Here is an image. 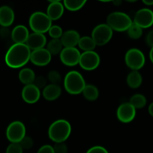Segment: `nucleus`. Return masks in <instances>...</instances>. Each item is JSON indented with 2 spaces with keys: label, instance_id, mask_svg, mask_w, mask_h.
Returning <instances> with one entry per match:
<instances>
[{
  "label": "nucleus",
  "instance_id": "32",
  "mask_svg": "<svg viewBox=\"0 0 153 153\" xmlns=\"http://www.w3.org/2000/svg\"><path fill=\"white\" fill-rule=\"evenodd\" d=\"M46 81L47 79L43 76H36L35 79H34V82H33V85L34 86L37 87L39 90H43L45 87L46 86Z\"/></svg>",
  "mask_w": 153,
  "mask_h": 153
},
{
  "label": "nucleus",
  "instance_id": "13",
  "mask_svg": "<svg viewBox=\"0 0 153 153\" xmlns=\"http://www.w3.org/2000/svg\"><path fill=\"white\" fill-rule=\"evenodd\" d=\"M52 55L46 48L32 51L30 61L37 67H45L50 63Z\"/></svg>",
  "mask_w": 153,
  "mask_h": 153
},
{
  "label": "nucleus",
  "instance_id": "10",
  "mask_svg": "<svg viewBox=\"0 0 153 153\" xmlns=\"http://www.w3.org/2000/svg\"><path fill=\"white\" fill-rule=\"evenodd\" d=\"M133 23L141 28H148L153 25V11L149 8L144 7L138 10L134 16Z\"/></svg>",
  "mask_w": 153,
  "mask_h": 153
},
{
  "label": "nucleus",
  "instance_id": "25",
  "mask_svg": "<svg viewBox=\"0 0 153 153\" xmlns=\"http://www.w3.org/2000/svg\"><path fill=\"white\" fill-rule=\"evenodd\" d=\"M78 46L83 52H89V51H94V49H95L97 46H96L93 39L92 38V37L83 36L80 39Z\"/></svg>",
  "mask_w": 153,
  "mask_h": 153
},
{
  "label": "nucleus",
  "instance_id": "6",
  "mask_svg": "<svg viewBox=\"0 0 153 153\" xmlns=\"http://www.w3.org/2000/svg\"><path fill=\"white\" fill-rule=\"evenodd\" d=\"M124 63L131 71H139L145 65V55L140 49L131 48L124 55Z\"/></svg>",
  "mask_w": 153,
  "mask_h": 153
},
{
  "label": "nucleus",
  "instance_id": "14",
  "mask_svg": "<svg viewBox=\"0 0 153 153\" xmlns=\"http://www.w3.org/2000/svg\"><path fill=\"white\" fill-rule=\"evenodd\" d=\"M22 99L27 104H34L40 97V91L33 84L25 85L21 92Z\"/></svg>",
  "mask_w": 153,
  "mask_h": 153
},
{
  "label": "nucleus",
  "instance_id": "41",
  "mask_svg": "<svg viewBox=\"0 0 153 153\" xmlns=\"http://www.w3.org/2000/svg\"><path fill=\"white\" fill-rule=\"evenodd\" d=\"M112 2L115 6H120L122 4V1L121 0H116V1H112Z\"/></svg>",
  "mask_w": 153,
  "mask_h": 153
},
{
  "label": "nucleus",
  "instance_id": "20",
  "mask_svg": "<svg viewBox=\"0 0 153 153\" xmlns=\"http://www.w3.org/2000/svg\"><path fill=\"white\" fill-rule=\"evenodd\" d=\"M62 94V88L58 85L48 84L42 90V96L46 100L50 102L55 101Z\"/></svg>",
  "mask_w": 153,
  "mask_h": 153
},
{
  "label": "nucleus",
  "instance_id": "19",
  "mask_svg": "<svg viewBox=\"0 0 153 153\" xmlns=\"http://www.w3.org/2000/svg\"><path fill=\"white\" fill-rule=\"evenodd\" d=\"M29 34V31L26 26L17 25L11 31L10 37L14 43H26Z\"/></svg>",
  "mask_w": 153,
  "mask_h": 153
},
{
  "label": "nucleus",
  "instance_id": "11",
  "mask_svg": "<svg viewBox=\"0 0 153 153\" xmlns=\"http://www.w3.org/2000/svg\"><path fill=\"white\" fill-rule=\"evenodd\" d=\"M81 53L76 47L64 48L59 54L60 61L67 67H74L79 64Z\"/></svg>",
  "mask_w": 153,
  "mask_h": 153
},
{
  "label": "nucleus",
  "instance_id": "4",
  "mask_svg": "<svg viewBox=\"0 0 153 153\" xmlns=\"http://www.w3.org/2000/svg\"><path fill=\"white\" fill-rule=\"evenodd\" d=\"M106 24L112 31L117 32L127 31L133 24V20L129 15L122 11H114L109 13L106 17Z\"/></svg>",
  "mask_w": 153,
  "mask_h": 153
},
{
  "label": "nucleus",
  "instance_id": "3",
  "mask_svg": "<svg viewBox=\"0 0 153 153\" xmlns=\"http://www.w3.org/2000/svg\"><path fill=\"white\" fill-rule=\"evenodd\" d=\"M64 90L71 95H78L82 94L85 88L86 81L80 72L76 70L69 71L64 78Z\"/></svg>",
  "mask_w": 153,
  "mask_h": 153
},
{
  "label": "nucleus",
  "instance_id": "42",
  "mask_svg": "<svg viewBox=\"0 0 153 153\" xmlns=\"http://www.w3.org/2000/svg\"><path fill=\"white\" fill-rule=\"evenodd\" d=\"M149 59L151 62L153 64V47H152L149 51Z\"/></svg>",
  "mask_w": 153,
  "mask_h": 153
},
{
  "label": "nucleus",
  "instance_id": "38",
  "mask_svg": "<svg viewBox=\"0 0 153 153\" xmlns=\"http://www.w3.org/2000/svg\"><path fill=\"white\" fill-rule=\"evenodd\" d=\"M11 34V31H9V30L8 29V28H3L0 29V36L3 38H7L9 36H10Z\"/></svg>",
  "mask_w": 153,
  "mask_h": 153
},
{
  "label": "nucleus",
  "instance_id": "28",
  "mask_svg": "<svg viewBox=\"0 0 153 153\" xmlns=\"http://www.w3.org/2000/svg\"><path fill=\"white\" fill-rule=\"evenodd\" d=\"M142 33H143L142 28L134 23L130 25V28L127 31L128 36L133 40H138L140 38L142 35Z\"/></svg>",
  "mask_w": 153,
  "mask_h": 153
},
{
  "label": "nucleus",
  "instance_id": "31",
  "mask_svg": "<svg viewBox=\"0 0 153 153\" xmlns=\"http://www.w3.org/2000/svg\"><path fill=\"white\" fill-rule=\"evenodd\" d=\"M19 143L23 150H29L33 147L34 140L31 137L26 135V137Z\"/></svg>",
  "mask_w": 153,
  "mask_h": 153
},
{
  "label": "nucleus",
  "instance_id": "22",
  "mask_svg": "<svg viewBox=\"0 0 153 153\" xmlns=\"http://www.w3.org/2000/svg\"><path fill=\"white\" fill-rule=\"evenodd\" d=\"M18 78L21 83L23 84L24 85H28L33 84L36 76L33 70L28 67H25L20 71Z\"/></svg>",
  "mask_w": 153,
  "mask_h": 153
},
{
  "label": "nucleus",
  "instance_id": "17",
  "mask_svg": "<svg viewBox=\"0 0 153 153\" xmlns=\"http://www.w3.org/2000/svg\"><path fill=\"white\" fill-rule=\"evenodd\" d=\"M80 37L79 32L76 30L69 29L64 31L60 40L64 48H71L78 46Z\"/></svg>",
  "mask_w": 153,
  "mask_h": 153
},
{
  "label": "nucleus",
  "instance_id": "36",
  "mask_svg": "<svg viewBox=\"0 0 153 153\" xmlns=\"http://www.w3.org/2000/svg\"><path fill=\"white\" fill-rule=\"evenodd\" d=\"M37 153H54L53 146L49 144L43 145L39 148Z\"/></svg>",
  "mask_w": 153,
  "mask_h": 153
},
{
  "label": "nucleus",
  "instance_id": "5",
  "mask_svg": "<svg viewBox=\"0 0 153 153\" xmlns=\"http://www.w3.org/2000/svg\"><path fill=\"white\" fill-rule=\"evenodd\" d=\"M28 25L33 32L44 34L52 26V20L44 12L34 11L28 18Z\"/></svg>",
  "mask_w": 153,
  "mask_h": 153
},
{
  "label": "nucleus",
  "instance_id": "26",
  "mask_svg": "<svg viewBox=\"0 0 153 153\" xmlns=\"http://www.w3.org/2000/svg\"><path fill=\"white\" fill-rule=\"evenodd\" d=\"M128 102L136 110V109H141L145 107L147 103V100L145 96L142 94H135L131 96Z\"/></svg>",
  "mask_w": 153,
  "mask_h": 153
},
{
  "label": "nucleus",
  "instance_id": "30",
  "mask_svg": "<svg viewBox=\"0 0 153 153\" xmlns=\"http://www.w3.org/2000/svg\"><path fill=\"white\" fill-rule=\"evenodd\" d=\"M46 79L49 81L50 84L59 85V83L62 81V76L60 73L56 70H51L48 73Z\"/></svg>",
  "mask_w": 153,
  "mask_h": 153
},
{
  "label": "nucleus",
  "instance_id": "29",
  "mask_svg": "<svg viewBox=\"0 0 153 153\" xmlns=\"http://www.w3.org/2000/svg\"><path fill=\"white\" fill-rule=\"evenodd\" d=\"M63 33L64 31H63L62 27L58 25H52V26L48 31V34L52 39H60L62 36Z\"/></svg>",
  "mask_w": 153,
  "mask_h": 153
},
{
  "label": "nucleus",
  "instance_id": "2",
  "mask_svg": "<svg viewBox=\"0 0 153 153\" xmlns=\"http://www.w3.org/2000/svg\"><path fill=\"white\" fill-rule=\"evenodd\" d=\"M71 125L64 119H58L52 122L48 128V137L56 143H64L71 134Z\"/></svg>",
  "mask_w": 153,
  "mask_h": 153
},
{
  "label": "nucleus",
  "instance_id": "16",
  "mask_svg": "<svg viewBox=\"0 0 153 153\" xmlns=\"http://www.w3.org/2000/svg\"><path fill=\"white\" fill-rule=\"evenodd\" d=\"M64 12V7L63 2L58 0L50 1L46 8V14L52 21H56L63 16Z\"/></svg>",
  "mask_w": 153,
  "mask_h": 153
},
{
  "label": "nucleus",
  "instance_id": "27",
  "mask_svg": "<svg viewBox=\"0 0 153 153\" xmlns=\"http://www.w3.org/2000/svg\"><path fill=\"white\" fill-rule=\"evenodd\" d=\"M64 8L70 11H77L84 7L86 0H64L62 1Z\"/></svg>",
  "mask_w": 153,
  "mask_h": 153
},
{
  "label": "nucleus",
  "instance_id": "35",
  "mask_svg": "<svg viewBox=\"0 0 153 153\" xmlns=\"http://www.w3.org/2000/svg\"><path fill=\"white\" fill-rule=\"evenodd\" d=\"M86 153H109V152L104 146H94L89 148Z\"/></svg>",
  "mask_w": 153,
  "mask_h": 153
},
{
  "label": "nucleus",
  "instance_id": "1",
  "mask_svg": "<svg viewBox=\"0 0 153 153\" xmlns=\"http://www.w3.org/2000/svg\"><path fill=\"white\" fill-rule=\"evenodd\" d=\"M31 53V49L26 43H14L8 49L4 61L10 68H21L30 61Z\"/></svg>",
  "mask_w": 153,
  "mask_h": 153
},
{
  "label": "nucleus",
  "instance_id": "24",
  "mask_svg": "<svg viewBox=\"0 0 153 153\" xmlns=\"http://www.w3.org/2000/svg\"><path fill=\"white\" fill-rule=\"evenodd\" d=\"M46 49L52 56V55H59L62 49H64V46H63L60 39H51L46 43Z\"/></svg>",
  "mask_w": 153,
  "mask_h": 153
},
{
  "label": "nucleus",
  "instance_id": "21",
  "mask_svg": "<svg viewBox=\"0 0 153 153\" xmlns=\"http://www.w3.org/2000/svg\"><path fill=\"white\" fill-rule=\"evenodd\" d=\"M126 82L129 88L136 89L140 88L142 83V76L139 71H131L128 74Z\"/></svg>",
  "mask_w": 153,
  "mask_h": 153
},
{
  "label": "nucleus",
  "instance_id": "23",
  "mask_svg": "<svg viewBox=\"0 0 153 153\" xmlns=\"http://www.w3.org/2000/svg\"><path fill=\"white\" fill-rule=\"evenodd\" d=\"M82 94L84 98L89 102L95 101L99 97V91L98 88L91 84L86 85Z\"/></svg>",
  "mask_w": 153,
  "mask_h": 153
},
{
  "label": "nucleus",
  "instance_id": "34",
  "mask_svg": "<svg viewBox=\"0 0 153 153\" xmlns=\"http://www.w3.org/2000/svg\"><path fill=\"white\" fill-rule=\"evenodd\" d=\"M54 153H68V146L64 143H56L53 146Z\"/></svg>",
  "mask_w": 153,
  "mask_h": 153
},
{
  "label": "nucleus",
  "instance_id": "12",
  "mask_svg": "<svg viewBox=\"0 0 153 153\" xmlns=\"http://www.w3.org/2000/svg\"><path fill=\"white\" fill-rule=\"evenodd\" d=\"M136 109L129 102L120 105L116 110V117L122 123H129L134 120L136 117Z\"/></svg>",
  "mask_w": 153,
  "mask_h": 153
},
{
  "label": "nucleus",
  "instance_id": "37",
  "mask_svg": "<svg viewBox=\"0 0 153 153\" xmlns=\"http://www.w3.org/2000/svg\"><path fill=\"white\" fill-rule=\"evenodd\" d=\"M146 43L149 47H153V29L150 30L148 33H147L146 36L145 38Z\"/></svg>",
  "mask_w": 153,
  "mask_h": 153
},
{
  "label": "nucleus",
  "instance_id": "9",
  "mask_svg": "<svg viewBox=\"0 0 153 153\" xmlns=\"http://www.w3.org/2000/svg\"><path fill=\"white\" fill-rule=\"evenodd\" d=\"M100 58L98 54L94 51L83 52L80 58L79 65L81 68L86 71H92L99 67Z\"/></svg>",
  "mask_w": 153,
  "mask_h": 153
},
{
  "label": "nucleus",
  "instance_id": "7",
  "mask_svg": "<svg viewBox=\"0 0 153 153\" xmlns=\"http://www.w3.org/2000/svg\"><path fill=\"white\" fill-rule=\"evenodd\" d=\"M113 31L106 23L98 24L93 28L91 37L96 46H104L109 43L112 37Z\"/></svg>",
  "mask_w": 153,
  "mask_h": 153
},
{
  "label": "nucleus",
  "instance_id": "33",
  "mask_svg": "<svg viewBox=\"0 0 153 153\" xmlns=\"http://www.w3.org/2000/svg\"><path fill=\"white\" fill-rule=\"evenodd\" d=\"M23 149L20 143H10L6 149L5 153H22Z\"/></svg>",
  "mask_w": 153,
  "mask_h": 153
},
{
  "label": "nucleus",
  "instance_id": "39",
  "mask_svg": "<svg viewBox=\"0 0 153 153\" xmlns=\"http://www.w3.org/2000/svg\"><path fill=\"white\" fill-rule=\"evenodd\" d=\"M142 3L146 6H152L153 0H143V1H142Z\"/></svg>",
  "mask_w": 153,
  "mask_h": 153
},
{
  "label": "nucleus",
  "instance_id": "40",
  "mask_svg": "<svg viewBox=\"0 0 153 153\" xmlns=\"http://www.w3.org/2000/svg\"><path fill=\"white\" fill-rule=\"evenodd\" d=\"M148 114H149V115H151L152 117H153V102H152L151 104L148 105Z\"/></svg>",
  "mask_w": 153,
  "mask_h": 153
},
{
  "label": "nucleus",
  "instance_id": "15",
  "mask_svg": "<svg viewBox=\"0 0 153 153\" xmlns=\"http://www.w3.org/2000/svg\"><path fill=\"white\" fill-rule=\"evenodd\" d=\"M26 44L31 51L43 49L46 46V37L44 34L32 32L28 36Z\"/></svg>",
  "mask_w": 153,
  "mask_h": 153
},
{
  "label": "nucleus",
  "instance_id": "18",
  "mask_svg": "<svg viewBox=\"0 0 153 153\" xmlns=\"http://www.w3.org/2000/svg\"><path fill=\"white\" fill-rule=\"evenodd\" d=\"M14 11L8 5H2L0 7V25L3 28L10 26L14 22Z\"/></svg>",
  "mask_w": 153,
  "mask_h": 153
},
{
  "label": "nucleus",
  "instance_id": "8",
  "mask_svg": "<svg viewBox=\"0 0 153 153\" xmlns=\"http://www.w3.org/2000/svg\"><path fill=\"white\" fill-rule=\"evenodd\" d=\"M26 126L23 123L15 120L10 123L6 129V137L10 143H19L26 137Z\"/></svg>",
  "mask_w": 153,
  "mask_h": 153
}]
</instances>
